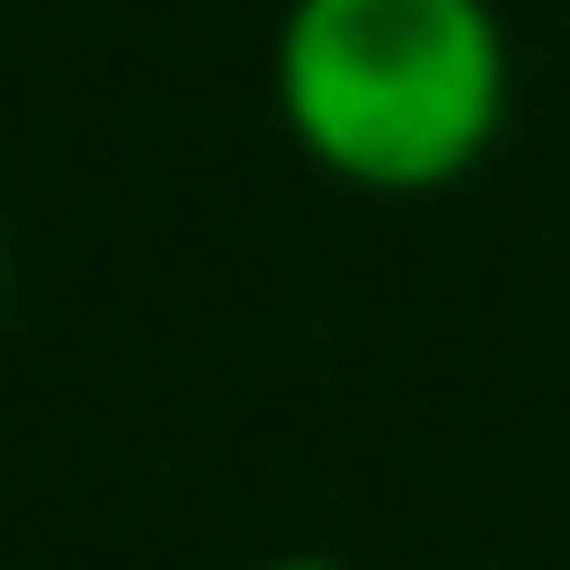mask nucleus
<instances>
[{"mask_svg": "<svg viewBox=\"0 0 570 570\" xmlns=\"http://www.w3.org/2000/svg\"><path fill=\"white\" fill-rule=\"evenodd\" d=\"M271 110L321 180L431 200L511 130V30L491 0H291Z\"/></svg>", "mask_w": 570, "mask_h": 570, "instance_id": "obj_1", "label": "nucleus"}, {"mask_svg": "<svg viewBox=\"0 0 570 570\" xmlns=\"http://www.w3.org/2000/svg\"><path fill=\"white\" fill-rule=\"evenodd\" d=\"M0 281H10V240H0Z\"/></svg>", "mask_w": 570, "mask_h": 570, "instance_id": "obj_3", "label": "nucleus"}, {"mask_svg": "<svg viewBox=\"0 0 570 570\" xmlns=\"http://www.w3.org/2000/svg\"><path fill=\"white\" fill-rule=\"evenodd\" d=\"M250 570H361V561H341V551H271V561H250Z\"/></svg>", "mask_w": 570, "mask_h": 570, "instance_id": "obj_2", "label": "nucleus"}]
</instances>
